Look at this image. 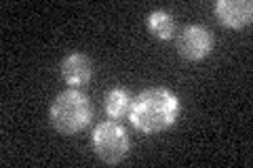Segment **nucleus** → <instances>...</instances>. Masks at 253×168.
<instances>
[{"mask_svg":"<svg viewBox=\"0 0 253 168\" xmlns=\"http://www.w3.org/2000/svg\"><path fill=\"white\" fill-rule=\"evenodd\" d=\"M213 49V36L203 26H188L177 36V53L190 61L205 59Z\"/></svg>","mask_w":253,"mask_h":168,"instance_id":"4","label":"nucleus"},{"mask_svg":"<svg viewBox=\"0 0 253 168\" xmlns=\"http://www.w3.org/2000/svg\"><path fill=\"white\" fill-rule=\"evenodd\" d=\"M148 30L152 32L156 38L171 40L175 36V19H173L167 11H152L148 15Z\"/></svg>","mask_w":253,"mask_h":168,"instance_id":"8","label":"nucleus"},{"mask_svg":"<svg viewBox=\"0 0 253 168\" xmlns=\"http://www.w3.org/2000/svg\"><path fill=\"white\" fill-rule=\"evenodd\" d=\"M179 111L181 105L175 95L167 89H161V86H152V89L141 91L133 99L129 120L137 131L154 134L171 129L179 118Z\"/></svg>","mask_w":253,"mask_h":168,"instance_id":"1","label":"nucleus"},{"mask_svg":"<svg viewBox=\"0 0 253 168\" xmlns=\"http://www.w3.org/2000/svg\"><path fill=\"white\" fill-rule=\"evenodd\" d=\"M61 76L70 86H72V89L84 86L93 76V61H91V57L89 55H84V53L68 55V57L61 61Z\"/></svg>","mask_w":253,"mask_h":168,"instance_id":"6","label":"nucleus"},{"mask_svg":"<svg viewBox=\"0 0 253 168\" xmlns=\"http://www.w3.org/2000/svg\"><path fill=\"white\" fill-rule=\"evenodd\" d=\"M91 122V101L78 89H68L55 97L51 124L59 134H76Z\"/></svg>","mask_w":253,"mask_h":168,"instance_id":"2","label":"nucleus"},{"mask_svg":"<svg viewBox=\"0 0 253 168\" xmlns=\"http://www.w3.org/2000/svg\"><path fill=\"white\" fill-rule=\"evenodd\" d=\"M133 97L125 89H112L106 95V114L112 120H121L131 114Z\"/></svg>","mask_w":253,"mask_h":168,"instance_id":"7","label":"nucleus"},{"mask_svg":"<svg viewBox=\"0 0 253 168\" xmlns=\"http://www.w3.org/2000/svg\"><path fill=\"white\" fill-rule=\"evenodd\" d=\"M215 15L226 28L241 30L253 19V2L249 0H217Z\"/></svg>","mask_w":253,"mask_h":168,"instance_id":"5","label":"nucleus"},{"mask_svg":"<svg viewBox=\"0 0 253 168\" xmlns=\"http://www.w3.org/2000/svg\"><path fill=\"white\" fill-rule=\"evenodd\" d=\"M93 147L106 164H121L129 154V137L118 122H99L93 133Z\"/></svg>","mask_w":253,"mask_h":168,"instance_id":"3","label":"nucleus"}]
</instances>
